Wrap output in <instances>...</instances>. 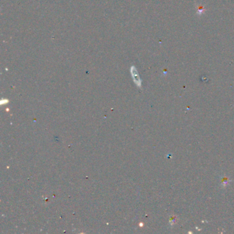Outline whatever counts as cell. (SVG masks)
<instances>
[{
	"label": "cell",
	"mask_w": 234,
	"mask_h": 234,
	"mask_svg": "<svg viewBox=\"0 0 234 234\" xmlns=\"http://www.w3.org/2000/svg\"><path fill=\"white\" fill-rule=\"evenodd\" d=\"M131 74H132V76H133L134 82H135L136 85H138V86L141 87V79L139 76V74H138L137 73L136 68L134 66H133V67H131Z\"/></svg>",
	"instance_id": "obj_1"
}]
</instances>
